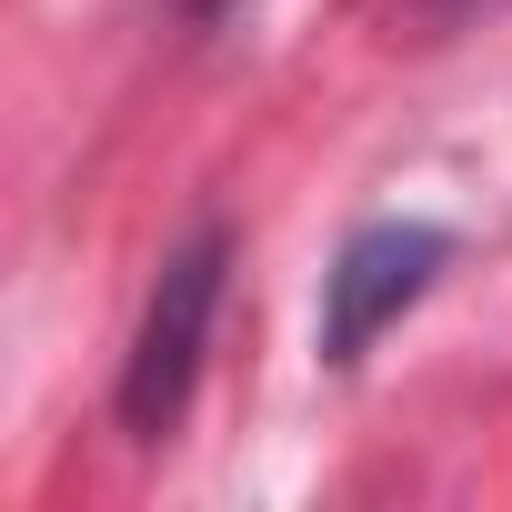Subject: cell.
<instances>
[{"mask_svg": "<svg viewBox=\"0 0 512 512\" xmlns=\"http://www.w3.org/2000/svg\"><path fill=\"white\" fill-rule=\"evenodd\" d=\"M171 11H181V21H231L241 0H171Z\"/></svg>", "mask_w": 512, "mask_h": 512, "instance_id": "3", "label": "cell"}, {"mask_svg": "<svg viewBox=\"0 0 512 512\" xmlns=\"http://www.w3.org/2000/svg\"><path fill=\"white\" fill-rule=\"evenodd\" d=\"M221 292H231V231L221 221H191L161 272L141 292V322H131V352H121V432L131 442H171V422L191 412L201 392V362H211V332H221Z\"/></svg>", "mask_w": 512, "mask_h": 512, "instance_id": "1", "label": "cell"}, {"mask_svg": "<svg viewBox=\"0 0 512 512\" xmlns=\"http://www.w3.org/2000/svg\"><path fill=\"white\" fill-rule=\"evenodd\" d=\"M452 231L442 221H422V211H382V221H362L342 251H332V272H322V322H312V342H322V362L332 372H352L442 272H452Z\"/></svg>", "mask_w": 512, "mask_h": 512, "instance_id": "2", "label": "cell"}]
</instances>
